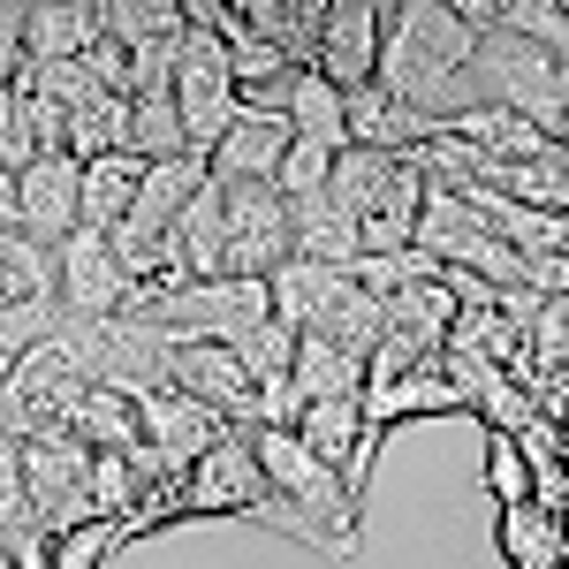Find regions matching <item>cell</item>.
Here are the masks:
<instances>
[{"mask_svg":"<svg viewBox=\"0 0 569 569\" xmlns=\"http://www.w3.org/2000/svg\"><path fill=\"white\" fill-rule=\"evenodd\" d=\"M471 53H479V31L456 16V0H402L388 8V39H380V91L448 130L463 107H479Z\"/></svg>","mask_w":569,"mask_h":569,"instance_id":"cell-1","label":"cell"},{"mask_svg":"<svg viewBox=\"0 0 569 569\" xmlns=\"http://www.w3.org/2000/svg\"><path fill=\"white\" fill-rule=\"evenodd\" d=\"M273 509H281V493L266 486L259 456H251V433H228L220 448H206V456L152 501V531L182 525V517H259V525H273Z\"/></svg>","mask_w":569,"mask_h":569,"instance_id":"cell-2","label":"cell"},{"mask_svg":"<svg viewBox=\"0 0 569 569\" xmlns=\"http://www.w3.org/2000/svg\"><path fill=\"white\" fill-rule=\"evenodd\" d=\"M555 69H562V53L517 39V31H486L479 53H471V99H479V107H517V114H525V122H539L555 144H569Z\"/></svg>","mask_w":569,"mask_h":569,"instance_id":"cell-3","label":"cell"},{"mask_svg":"<svg viewBox=\"0 0 569 569\" xmlns=\"http://www.w3.org/2000/svg\"><path fill=\"white\" fill-rule=\"evenodd\" d=\"M176 114H182L190 152H206V160H213L220 137L236 130V114H243L236 77H228V39H220L213 23H190L176 46Z\"/></svg>","mask_w":569,"mask_h":569,"instance_id":"cell-4","label":"cell"},{"mask_svg":"<svg viewBox=\"0 0 569 569\" xmlns=\"http://www.w3.org/2000/svg\"><path fill=\"white\" fill-rule=\"evenodd\" d=\"M137 319H152V327L176 335V342H220V350H236L251 327L273 319V289H266V281L220 273V281H190V289H176L168 305L137 311Z\"/></svg>","mask_w":569,"mask_h":569,"instance_id":"cell-5","label":"cell"},{"mask_svg":"<svg viewBox=\"0 0 569 569\" xmlns=\"http://www.w3.org/2000/svg\"><path fill=\"white\" fill-rule=\"evenodd\" d=\"M23 448V493L39 509V531L46 539H69L77 525H91V448L77 433L61 440H16Z\"/></svg>","mask_w":569,"mask_h":569,"instance_id":"cell-6","label":"cell"},{"mask_svg":"<svg viewBox=\"0 0 569 569\" xmlns=\"http://www.w3.org/2000/svg\"><path fill=\"white\" fill-rule=\"evenodd\" d=\"M289 259H297L289 198L273 182H236L228 190V273L236 281H273Z\"/></svg>","mask_w":569,"mask_h":569,"instance_id":"cell-7","label":"cell"},{"mask_svg":"<svg viewBox=\"0 0 569 569\" xmlns=\"http://www.w3.org/2000/svg\"><path fill=\"white\" fill-rule=\"evenodd\" d=\"M8 228H23L39 251H61V243L84 228V168H77L69 152L31 160V168L16 176V220H8Z\"/></svg>","mask_w":569,"mask_h":569,"instance_id":"cell-8","label":"cell"},{"mask_svg":"<svg viewBox=\"0 0 569 569\" xmlns=\"http://www.w3.org/2000/svg\"><path fill=\"white\" fill-rule=\"evenodd\" d=\"M53 297H61L69 319H122L130 311V273H122L114 243L99 228H77L53 251Z\"/></svg>","mask_w":569,"mask_h":569,"instance_id":"cell-9","label":"cell"},{"mask_svg":"<svg viewBox=\"0 0 569 569\" xmlns=\"http://www.w3.org/2000/svg\"><path fill=\"white\" fill-rule=\"evenodd\" d=\"M137 426H144V448L168 463V479H182L206 448H220V440L236 433L228 418H213L206 402H190L182 388H160V395H144L137 402Z\"/></svg>","mask_w":569,"mask_h":569,"instance_id":"cell-10","label":"cell"},{"mask_svg":"<svg viewBox=\"0 0 569 569\" xmlns=\"http://www.w3.org/2000/svg\"><path fill=\"white\" fill-rule=\"evenodd\" d=\"M380 39H388V8H372V0H327L319 77H327L335 91L380 84Z\"/></svg>","mask_w":569,"mask_h":569,"instance_id":"cell-11","label":"cell"},{"mask_svg":"<svg viewBox=\"0 0 569 569\" xmlns=\"http://www.w3.org/2000/svg\"><path fill=\"white\" fill-rule=\"evenodd\" d=\"M176 388L190 395V402H206L213 418H228L236 433L259 426V388H251L243 357L220 350V342H176Z\"/></svg>","mask_w":569,"mask_h":569,"instance_id":"cell-12","label":"cell"},{"mask_svg":"<svg viewBox=\"0 0 569 569\" xmlns=\"http://www.w3.org/2000/svg\"><path fill=\"white\" fill-rule=\"evenodd\" d=\"M289 228H297V259L305 266H335L350 273L365 259V220L350 206H335V190H311V198H289Z\"/></svg>","mask_w":569,"mask_h":569,"instance_id":"cell-13","label":"cell"},{"mask_svg":"<svg viewBox=\"0 0 569 569\" xmlns=\"http://www.w3.org/2000/svg\"><path fill=\"white\" fill-rule=\"evenodd\" d=\"M289 144H297V130H289L281 114H236V130L213 144V182L220 190H236V182H273L281 160H289Z\"/></svg>","mask_w":569,"mask_h":569,"instance_id":"cell-14","label":"cell"},{"mask_svg":"<svg viewBox=\"0 0 569 569\" xmlns=\"http://www.w3.org/2000/svg\"><path fill=\"white\" fill-rule=\"evenodd\" d=\"M99 31H107V8H91V0H31V8H23V53H31L39 69L84 61Z\"/></svg>","mask_w":569,"mask_h":569,"instance_id":"cell-15","label":"cell"},{"mask_svg":"<svg viewBox=\"0 0 569 569\" xmlns=\"http://www.w3.org/2000/svg\"><path fill=\"white\" fill-rule=\"evenodd\" d=\"M433 137H440V122H426L418 107L388 99L380 84L350 91V144H357V152H388V160H402V152L433 144Z\"/></svg>","mask_w":569,"mask_h":569,"instance_id":"cell-16","label":"cell"},{"mask_svg":"<svg viewBox=\"0 0 569 569\" xmlns=\"http://www.w3.org/2000/svg\"><path fill=\"white\" fill-rule=\"evenodd\" d=\"M168 251H176V266L190 281H220V273H228V190H220V182H206V190L182 206V220L168 228Z\"/></svg>","mask_w":569,"mask_h":569,"instance_id":"cell-17","label":"cell"},{"mask_svg":"<svg viewBox=\"0 0 569 569\" xmlns=\"http://www.w3.org/2000/svg\"><path fill=\"white\" fill-rule=\"evenodd\" d=\"M266 289H273V319H281V327H297V335H319V327L335 319V305L350 297L357 281H350V273H335V266L289 259L281 273H273V281H266Z\"/></svg>","mask_w":569,"mask_h":569,"instance_id":"cell-18","label":"cell"},{"mask_svg":"<svg viewBox=\"0 0 569 569\" xmlns=\"http://www.w3.org/2000/svg\"><path fill=\"white\" fill-rule=\"evenodd\" d=\"M448 137L479 144L486 160H501V168H517V160H547V152H555V137L539 130V122H525L517 107H463V114L448 122Z\"/></svg>","mask_w":569,"mask_h":569,"instance_id":"cell-19","label":"cell"},{"mask_svg":"<svg viewBox=\"0 0 569 569\" xmlns=\"http://www.w3.org/2000/svg\"><path fill=\"white\" fill-rule=\"evenodd\" d=\"M410 182H418V168H410V160H388V152H357V144H350V152L335 160V182H327V190H335V206H350L357 220H372L380 206H395Z\"/></svg>","mask_w":569,"mask_h":569,"instance_id":"cell-20","label":"cell"},{"mask_svg":"<svg viewBox=\"0 0 569 569\" xmlns=\"http://www.w3.org/2000/svg\"><path fill=\"white\" fill-rule=\"evenodd\" d=\"M297 440H305L319 463H335V471L350 479V471H357V448H365V395L305 402V418H297Z\"/></svg>","mask_w":569,"mask_h":569,"instance_id":"cell-21","label":"cell"},{"mask_svg":"<svg viewBox=\"0 0 569 569\" xmlns=\"http://www.w3.org/2000/svg\"><path fill=\"white\" fill-rule=\"evenodd\" d=\"M137 190H144V160H137V152H107V160H91V168H84V228L114 236V228L130 220Z\"/></svg>","mask_w":569,"mask_h":569,"instance_id":"cell-22","label":"cell"},{"mask_svg":"<svg viewBox=\"0 0 569 569\" xmlns=\"http://www.w3.org/2000/svg\"><path fill=\"white\" fill-rule=\"evenodd\" d=\"M335 395H365V357L327 335H297V402H335Z\"/></svg>","mask_w":569,"mask_h":569,"instance_id":"cell-23","label":"cell"},{"mask_svg":"<svg viewBox=\"0 0 569 569\" xmlns=\"http://www.w3.org/2000/svg\"><path fill=\"white\" fill-rule=\"evenodd\" d=\"M69 335V311L61 297H0V372H16L31 350Z\"/></svg>","mask_w":569,"mask_h":569,"instance_id":"cell-24","label":"cell"},{"mask_svg":"<svg viewBox=\"0 0 569 569\" xmlns=\"http://www.w3.org/2000/svg\"><path fill=\"white\" fill-rule=\"evenodd\" d=\"M281 122L297 137H327V144H350V91H335L319 69H297L289 77V107Z\"/></svg>","mask_w":569,"mask_h":569,"instance_id":"cell-25","label":"cell"},{"mask_svg":"<svg viewBox=\"0 0 569 569\" xmlns=\"http://www.w3.org/2000/svg\"><path fill=\"white\" fill-rule=\"evenodd\" d=\"M107 152H130V99L99 84L84 107L69 114V160L91 168V160H107Z\"/></svg>","mask_w":569,"mask_h":569,"instance_id":"cell-26","label":"cell"},{"mask_svg":"<svg viewBox=\"0 0 569 569\" xmlns=\"http://www.w3.org/2000/svg\"><path fill=\"white\" fill-rule=\"evenodd\" d=\"M130 152L144 168L160 160H182L190 137H182V114H176V91H152V99H130Z\"/></svg>","mask_w":569,"mask_h":569,"instance_id":"cell-27","label":"cell"},{"mask_svg":"<svg viewBox=\"0 0 569 569\" xmlns=\"http://www.w3.org/2000/svg\"><path fill=\"white\" fill-rule=\"evenodd\" d=\"M99 8H107V39H122V46H152V39H182L190 31L182 0H99Z\"/></svg>","mask_w":569,"mask_h":569,"instance_id":"cell-28","label":"cell"},{"mask_svg":"<svg viewBox=\"0 0 569 569\" xmlns=\"http://www.w3.org/2000/svg\"><path fill=\"white\" fill-rule=\"evenodd\" d=\"M350 281L365 289V297H380V305H388V297H402V289H433L440 259H426V251L410 243V251H388V259H357Z\"/></svg>","mask_w":569,"mask_h":569,"instance_id":"cell-29","label":"cell"},{"mask_svg":"<svg viewBox=\"0 0 569 569\" xmlns=\"http://www.w3.org/2000/svg\"><path fill=\"white\" fill-rule=\"evenodd\" d=\"M501 555L517 569H555L562 562V531H555V517H539V509H501Z\"/></svg>","mask_w":569,"mask_h":569,"instance_id":"cell-30","label":"cell"},{"mask_svg":"<svg viewBox=\"0 0 569 569\" xmlns=\"http://www.w3.org/2000/svg\"><path fill=\"white\" fill-rule=\"evenodd\" d=\"M342 152H350V144H327V137H297V144H289V160H281V176H273V190H281V198H311V190H327Z\"/></svg>","mask_w":569,"mask_h":569,"instance_id":"cell-31","label":"cell"},{"mask_svg":"<svg viewBox=\"0 0 569 569\" xmlns=\"http://www.w3.org/2000/svg\"><path fill=\"white\" fill-rule=\"evenodd\" d=\"M486 486H493V501H501V509H525L531 493H539V479H531V456H525V440L486 433Z\"/></svg>","mask_w":569,"mask_h":569,"instance_id":"cell-32","label":"cell"},{"mask_svg":"<svg viewBox=\"0 0 569 569\" xmlns=\"http://www.w3.org/2000/svg\"><path fill=\"white\" fill-rule=\"evenodd\" d=\"M31 69V53H23V8L16 0H0V91L16 84Z\"/></svg>","mask_w":569,"mask_h":569,"instance_id":"cell-33","label":"cell"},{"mask_svg":"<svg viewBox=\"0 0 569 569\" xmlns=\"http://www.w3.org/2000/svg\"><path fill=\"white\" fill-rule=\"evenodd\" d=\"M555 91H562V122H569V53H562V69H555Z\"/></svg>","mask_w":569,"mask_h":569,"instance_id":"cell-34","label":"cell"},{"mask_svg":"<svg viewBox=\"0 0 569 569\" xmlns=\"http://www.w3.org/2000/svg\"><path fill=\"white\" fill-rule=\"evenodd\" d=\"M107 569H114V562H107Z\"/></svg>","mask_w":569,"mask_h":569,"instance_id":"cell-35","label":"cell"}]
</instances>
